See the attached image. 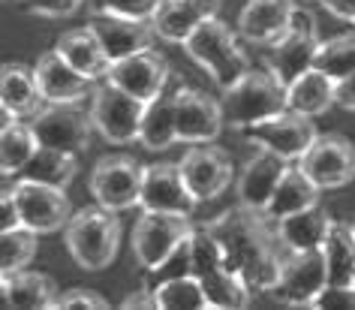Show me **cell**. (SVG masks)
Returning <instances> with one entry per match:
<instances>
[{"label": "cell", "instance_id": "6da1fadb", "mask_svg": "<svg viewBox=\"0 0 355 310\" xmlns=\"http://www.w3.org/2000/svg\"><path fill=\"white\" fill-rule=\"evenodd\" d=\"M223 244L226 268L241 274L253 292H271L280 274V262L286 247L280 244L274 220L265 211L247 208L238 202L208 223Z\"/></svg>", "mask_w": 355, "mask_h": 310}, {"label": "cell", "instance_id": "7a4b0ae2", "mask_svg": "<svg viewBox=\"0 0 355 310\" xmlns=\"http://www.w3.org/2000/svg\"><path fill=\"white\" fill-rule=\"evenodd\" d=\"M121 211H112L105 205H87L76 211L64 226V244L78 268L85 271H103L114 262L121 247Z\"/></svg>", "mask_w": 355, "mask_h": 310}, {"label": "cell", "instance_id": "3957f363", "mask_svg": "<svg viewBox=\"0 0 355 310\" xmlns=\"http://www.w3.org/2000/svg\"><path fill=\"white\" fill-rule=\"evenodd\" d=\"M223 121L229 130H244L250 123L271 118L286 109V85L271 69H247L232 87L220 96Z\"/></svg>", "mask_w": 355, "mask_h": 310}, {"label": "cell", "instance_id": "277c9868", "mask_svg": "<svg viewBox=\"0 0 355 310\" xmlns=\"http://www.w3.org/2000/svg\"><path fill=\"white\" fill-rule=\"evenodd\" d=\"M181 46L211 78H214V85L223 87V91L232 87L238 78L250 69V60H247L244 49L238 46L235 31L229 28L226 21H220L217 15L208 19L202 28L193 31Z\"/></svg>", "mask_w": 355, "mask_h": 310}, {"label": "cell", "instance_id": "5b68a950", "mask_svg": "<svg viewBox=\"0 0 355 310\" xmlns=\"http://www.w3.org/2000/svg\"><path fill=\"white\" fill-rule=\"evenodd\" d=\"M187 214H163V211H145L132 226V256L141 268L159 271L163 262L193 232Z\"/></svg>", "mask_w": 355, "mask_h": 310}, {"label": "cell", "instance_id": "8992f818", "mask_svg": "<svg viewBox=\"0 0 355 310\" xmlns=\"http://www.w3.org/2000/svg\"><path fill=\"white\" fill-rule=\"evenodd\" d=\"M91 100V118L96 132L109 141V145H130L139 141V130H141V114H145V103L136 100L132 94L121 91L118 85L105 82L94 87Z\"/></svg>", "mask_w": 355, "mask_h": 310}, {"label": "cell", "instance_id": "52a82bcc", "mask_svg": "<svg viewBox=\"0 0 355 310\" xmlns=\"http://www.w3.org/2000/svg\"><path fill=\"white\" fill-rule=\"evenodd\" d=\"M28 121L33 132H37L40 145L64 150V154H76V157L91 148V136L96 130L91 109L85 112L78 103H46Z\"/></svg>", "mask_w": 355, "mask_h": 310}, {"label": "cell", "instance_id": "ba28073f", "mask_svg": "<svg viewBox=\"0 0 355 310\" xmlns=\"http://www.w3.org/2000/svg\"><path fill=\"white\" fill-rule=\"evenodd\" d=\"M241 132L253 148H268L277 157H283L286 163H298L310 150V145L319 139L313 118L298 114L292 109H283L277 114H271V118L256 121L250 127H244Z\"/></svg>", "mask_w": 355, "mask_h": 310}, {"label": "cell", "instance_id": "9c48e42d", "mask_svg": "<svg viewBox=\"0 0 355 310\" xmlns=\"http://www.w3.org/2000/svg\"><path fill=\"white\" fill-rule=\"evenodd\" d=\"M328 283L322 250H286L271 295L289 307H313L316 295Z\"/></svg>", "mask_w": 355, "mask_h": 310}, {"label": "cell", "instance_id": "30bf717a", "mask_svg": "<svg viewBox=\"0 0 355 310\" xmlns=\"http://www.w3.org/2000/svg\"><path fill=\"white\" fill-rule=\"evenodd\" d=\"M12 193H15V202H19L21 226L33 229L37 235L64 232L67 220L73 217V205H69L67 187H51V184L15 178Z\"/></svg>", "mask_w": 355, "mask_h": 310}, {"label": "cell", "instance_id": "8fae6325", "mask_svg": "<svg viewBox=\"0 0 355 310\" xmlns=\"http://www.w3.org/2000/svg\"><path fill=\"white\" fill-rule=\"evenodd\" d=\"M141 175H145V166L139 160H132L127 154H109L91 169L87 187H91V196L100 205L112 211H127L139 205Z\"/></svg>", "mask_w": 355, "mask_h": 310}, {"label": "cell", "instance_id": "7c38bea8", "mask_svg": "<svg viewBox=\"0 0 355 310\" xmlns=\"http://www.w3.org/2000/svg\"><path fill=\"white\" fill-rule=\"evenodd\" d=\"M319 33H316V19L313 12L307 10H295V19H292L289 31L274 42L271 55H268V69L280 78L283 85H289L292 78H298L301 73H307L316 60V51H319Z\"/></svg>", "mask_w": 355, "mask_h": 310}, {"label": "cell", "instance_id": "4fadbf2b", "mask_svg": "<svg viewBox=\"0 0 355 310\" xmlns=\"http://www.w3.org/2000/svg\"><path fill=\"white\" fill-rule=\"evenodd\" d=\"M298 166L319 184V190H340L355 181V145L346 136L325 132L310 145Z\"/></svg>", "mask_w": 355, "mask_h": 310}, {"label": "cell", "instance_id": "5bb4252c", "mask_svg": "<svg viewBox=\"0 0 355 310\" xmlns=\"http://www.w3.org/2000/svg\"><path fill=\"white\" fill-rule=\"evenodd\" d=\"M168 78H172V69H168L163 55L154 49L136 51V55H127L121 60H112L109 73H105V82L118 85L121 91L132 94L141 103H150L157 94H163Z\"/></svg>", "mask_w": 355, "mask_h": 310}, {"label": "cell", "instance_id": "9a60e30c", "mask_svg": "<svg viewBox=\"0 0 355 310\" xmlns=\"http://www.w3.org/2000/svg\"><path fill=\"white\" fill-rule=\"evenodd\" d=\"M196 205L199 202L190 193L178 163L145 166V175H141V196H139L141 211H163V214H187L190 217Z\"/></svg>", "mask_w": 355, "mask_h": 310}, {"label": "cell", "instance_id": "2e32d148", "mask_svg": "<svg viewBox=\"0 0 355 310\" xmlns=\"http://www.w3.org/2000/svg\"><path fill=\"white\" fill-rule=\"evenodd\" d=\"M181 175L187 181L190 193L196 196V202H211L217 196H223V190L232 184V160L223 148L217 145H193V150L181 157Z\"/></svg>", "mask_w": 355, "mask_h": 310}, {"label": "cell", "instance_id": "e0dca14e", "mask_svg": "<svg viewBox=\"0 0 355 310\" xmlns=\"http://www.w3.org/2000/svg\"><path fill=\"white\" fill-rule=\"evenodd\" d=\"M175 127H178V141H184V145H208L226 127L223 105L205 91L184 85L181 94H178Z\"/></svg>", "mask_w": 355, "mask_h": 310}, {"label": "cell", "instance_id": "ac0fdd59", "mask_svg": "<svg viewBox=\"0 0 355 310\" xmlns=\"http://www.w3.org/2000/svg\"><path fill=\"white\" fill-rule=\"evenodd\" d=\"M33 73H37V85H40L46 103H82L96 87V78L78 73L58 49L46 51V55L37 60Z\"/></svg>", "mask_w": 355, "mask_h": 310}, {"label": "cell", "instance_id": "d6986e66", "mask_svg": "<svg viewBox=\"0 0 355 310\" xmlns=\"http://www.w3.org/2000/svg\"><path fill=\"white\" fill-rule=\"evenodd\" d=\"M286 160L277 157L274 150L268 148H256L250 157L244 160L241 172H238V202L247 208H256V211H265L268 199L274 196L277 184L286 172Z\"/></svg>", "mask_w": 355, "mask_h": 310}, {"label": "cell", "instance_id": "ffe728a7", "mask_svg": "<svg viewBox=\"0 0 355 310\" xmlns=\"http://www.w3.org/2000/svg\"><path fill=\"white\" fill-rule=\"evenodd\" d=\"M87 28L96 33V40L103 42L109 60H121L127 55L150 49V42L157 40L154 21L150 19H123V15H94L87 21Z\"/></svg>", "mask_w": 355, "mask_h": 310}, {"label": "cell", "instance_id": "44dd1931", "mask_svg": "<svg viewBox=\"0 0 355 310\" xmlns=\"http://www.w3.org/2000/svg\"><path fill=\"white\" fill-rule=\"evenodd\" d=\"M295 0H247L238 15V33L253 46H274L295 19Z\"/></svg>", "mask_w": 355, "mask_h": 310}, {"label": "cell", "instance_id": "7402d4cb", "mask_svg": "<svg viewBox=\"0 0 355 310\" xmlns=\"http://www.w3.org/2000/svg\"><path fill=\"white\" fill-rule=\"evenodd\" d=\"M184 82L172 73L163 94H157L150 103H145V114H141V130L139 141L148 150H166L178 141V127H175V112H178V94H181Z\"/></svg>", "mask_w": 355, "mask_h": 310}, {"label": "cell", "instance_id": "603a6c76", "mask_svg": "<svg viewBox=\"0 0 355 310\" xmlns=\"http://www.w3.org/2000/svg\"><path fill=\"white\" fill-rule=\"evenodd\" d=\"M220 12V0H163L157 10L154 31L159 40L168 42H184L196 28H202L208 19Z\"/></svg>", "mask_w": 355, "mask_h": 310}, {"label": "cell", "instance_id": "cb8c5ba5", "mask_svg": "<svg viewBox=\"0 0 355 310\" xmlns=\"http://www.w3.org/2000/svg\"><path fill=\"white\" fill-rule=\"evenodd\" d=\"M55 280L40 271H6L0 274V301L10 310H49L58 301Z\"/></svg>", "mask_w": 355, "mask_h": 310}, {"label": "cell", "instance_id": "d4e9b609", "mask_svg": "<svg viewBox=\"0 0 355 310\" xmlns=\"http://www.w3.org/2000/svg\"><path fill=\"white\" fill-rule=\"evenodd\" d=\"M331 223L334 220L325 211V205L316 202V205L298 211V214L277 220L274 229H277V238L286 250H322Z\"/></svg>", "mask_w": 355, "mask_h": 310}, {"label": "cell", "instance_id": "484cf974", "mask_svg": "<svg viewBox=\"0 0 355 310\" xmlns=\"http://www.w3.org/2000/svg\"><path fill=\"white\" fill-rule=\"evenodd\" d=\"M319 193H322L319 184L310 178L298 163H289L277 184V190H274V196L268 199V205H265V217L277 223V220L289 217V214H298V211L316 205Z\"/></svg>", "mask_w": 355, "mask_h": 310}, {"label": "cell", "instance_id": "4316f807", "mask_svg": "<svg viewBox=\"0 0 355 310\" xmlns=\"http://www.w3.org/2000/svg\"><path fill=\"white\" fill-rule=\"evenodd\" d=\"M46 100L37 85V73L21 64H3L0 69V109L15 118H33Z\"/></svg>", "mask_w": 355, "mask_h": 310}, {"label": "cell", "instance_id": "83f0119b", "mask_svg": "<svg viewBox=\"0 0 355 310\" xmlns=\"http://www.w3.org/2000/svg\"><path fill=\"white\" fill-rule=\"evenodd\" d=\"M40 148V139L33 132L31 121L24 118H15V114L0 109V172L6 178L19 175L28 160L37 154Z\"/></svg>", "mask_w": 355, "mask_h": 310}, {"label": "cell", "instance_id": "f1b7e54d", "mask_svg": "<svg viewBox=\"0 0 355 310\" xmlns=\"http://www.w3.org/2000/svg\"><path fill=\"white\" fill-rule=\"evenodd\" d=\"M334 105V78L325 76L322 69L310 67L307 73L292 78L286 85V109L307 114V118H319Z\"/></svg>", "mask_w": 355, "mask_h": 310}, {"label": "cell", "instance_id": "f546056e", "mask_svg": "<svg viewBox=\"0 0 355 310\" xmlns=\"http://www.w3.org/2000/svg\"><path fill=\"white\" fill-rule=\"evenodd\" d=\"M55 49L78 69V73H85L91 78H105V73H109V67H112V60H109V55H105L103 42L96 40V33L87 28V24L85 28L60 33Z\"/></svg>", "mask_w": 355, "mask_h": 310}, {"label": "cell", "instance_id": "4dcf8cb0", "mask_svg": "<svg viewBox=\"0 0 355 310\" xmlns=\"http://www.w3.org/2000/svg\"><path fill=\"white\" fill-rule=\"evenodd\" d=\"M76 172H78V157L76 154H64V150L40 145L37 154L31 157L28 166H24L15 178L51 184V187H69V181L76 178Z\"/></svg>", "mask_w": 355, "mask_h": 310}, {"label": "cell", "instance_id": "1f68e13d", "mask_svg": "<svg viewBox=\"0 0 355 310\" xmlns=\"http://www.w3.org/2000/svg\"><path fill=\"white\" fill-rule=\"evenodd\" d=\"M199 280H202V289H205L208 307H214V310H244V307H250L253 289L247 286V280L241 277V274L229 271L226 265L223 268L202 274Z\"/></svg>", "mask_w": 355, "mask_h": 310}, {"label": "cell", "instance_id": "d6a6232c", "mask_svg": "<svg viewBox=\"0 0 355 310\" xmlns=\"http://www.w3.org/2000/svg\"><path fill=\"white\" fill-rule=\"evenodd\" d=\"M328 283H355V229L352 223H331L322 244Z\"/></svg>", "mask_w": 355, "mask_h": 310}, {"label": "cell", "instance_id": "836d02e7", "mask_svg": "<svg viewBox=\"0 0 355 310\" xmlns=\"http://www.w3.org/2000/svg\"><path fill=\"white\" fill-rule=\"evenodd\" d=\"M157 307L166 310H205L208 298L202 289V280L196 274H175V277H163L154 286Z\"/></svg>", "mask_w": 355, "mask_h": 310}, {"label": "cell", "instance_id": "e575fe53", "mask_svg": "<svg viewBox=\"0 0 355 310\" xmlns=\"http://www.w3.org/2000/svg\"><path fill=\"white\" fill-rule=\"evenodd\" d=\"M37 247H40V235L28 226L0 232V274L28 268L37 259Z\"/></svg>", "mask_w": 355, "mask_h": 310}, {"label": "cell", "instance_id": "d590c367", "mask_svg": "<svg viewBox=\"0 0 355 310\" xmlns=\"http://www.w3.org/2000/svg\"><path fill=\"white\" fill-rule=\"evenodd\" d=\"M313 67L322 69L325 76H331L334 82H337V78L352 76L355 73V31L319 42Z\"/></svg>", "mask_w": 355, "mask_h": 310}, {"label": "cell", "instance_id": "8d00e7d4", "mask_svg": "<svg viewBox=\"0 0 355 310\" xmlns=\"http://www.w3.org/2000/svg\"><path fill=\"white\" fill-rule=\"evenodd\" d=\"M190 256H193V274H196V277L226 265L223 244H220V238L214 235V229H211L208 223L205 226H193V232H190Z\"/></svg>", "mask_w": 355, "mask_h": 310}, {"label": "cell", "instance_id": "74e56055", "mask_svg": "<svg viewBox=\"0 0 355 310\" xmlns=\"http://www.w3.org/2000/svg\"><path fill=\"white\" fill-rule=\"evenodd\" d=\"M94 15H123V19H154L163 0H85Z\"/></svg>", "mask_w": 355, "mask_h": 310}, {"label": "cell", "instance_id": "f35d334b", "mask_svg": "<svg viewBox=\"0 0 355 310\" xmlns=\"http://www.w3.org/2000/svg\"><path fill=\"white\" fill-rule=\"evenodd\" d=\"M51 310H109V298H103L96 289H67L60 292Z\"/></svg>", "mask_w": 355, "mask_h": 310}, {"label": "cell", "instance_id": "ab89813d", "mask_svg": "<svg viewBox=\"0 0 355 310\" xmlns=\"http://www.w3.org/2000/svg\"><path fill=\"white\" fill-rule=\"evenodd\" d=\"M313 310H355V283H325Z\"/></svg>", "mask_w": 355, "mask_h": 310}, {"label": "cell", "instance_id": "60d3db41", "mask_svg": "<svg viewBox=\"0 0 355 310\" xmlns=\"http://www.w3.org/2000/svg\"><path fill=\"white\" fill-rule=\"evenodd\" d=\"M24 12L42 15V19H67L73 15L85 0H15Z\"/></svg>", "mask_w": 355, "mask_h": 310}, {"label": "cell", "instance_id": "b9f144b4", "mask_svg": "<svg viewBox=\"0 0 355 310\" xmlns=\"http://www.w3.org/2000/svg\"><path fill=\"white\" fill-rule=\"evenodd\" d=\"M19 226H21V214H19L15 193L3 190V196H0V232H6V229H19Z\"/></svg>", "mask_w": 355, "mask_h": 310}, {"label": "cell", "instance_id": "7bdbcfd3", "mask_svg": "<svg viewBox=\"0 0 355 310\" xmlns=\"http://www.w3.org/2000/svg\"><path fill=\"white\" fill-rule=\"evenodd\" d=\"M334 105H340L346 112H355V73L334 82Z\"/></svg>", "mask_w": 355, "mask_h": 310}, {"label": "cell", "instance_id": "ee69618b", "mask_svg": "<svg viewBox=\"0 0 355 310\" xmlns=\"http://www.w3.org/2000/svg\"><path fill=\"white\" fill-rule=\"evenodd\" d=\"M123 310H157V298H154V289H136L123 298Z\"/></svg>", "mask_w": 355, "mask_h": 310}, {"label": "cell", "instance_id": "f6af8a7d", "mask_svg": "<svg viewBox=\"0 0 355 310\" xmlns=\"http://www.w3.org/2000/svg\"><path fill=\"white\" fill-rule=\"evenodd\" d=\"M334 19H343V21H355V0H319Z\"/></svg>", "mask_w": 355, "mask_h": 310}, {"label": "cell", "instance_id": "bcb514c9", "mask_svg": "<svg viewBox=\"0 0 355 310\" xmlns=\"http://www.w3.org/2000/svg\"><path fill=\"white\" fill-rule=\"evenodd\" d=\"M6 3H15V0H6Z\"/></svg>", "mask_w": 355, "mask_h": 310}, {"label": "cell", "instance_id": "7dc6e473", "mask_svg": "<svg viewBox=\"0 0 355 310\" xmlns=\"http://www.w3.org/2000/svg\"><path fill=\"white\" fill-rule=\"evenodd\" d=\"M352 229H355V220H352Z\"/></svg>", "mask_w": 355, "mask_h": 310}, {"label": "cell", "instance_id": "c3c4849f", "mask_svg": "<svg viewBox=\"0 0 355 310\" xmlns=\"http://www.w3.org/2000/svg\"><path fill=\"white\" fill-rule=\"evenodd\" d=\"M352 24H355V21H352Z\"/></svg>", "mask_w": 355, "mask_h": 310}]
</instances>
